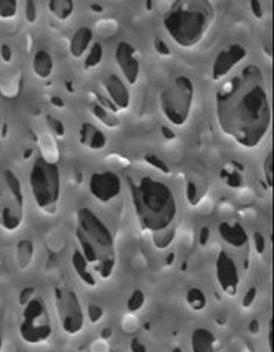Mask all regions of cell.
<instances>
[{"label": "cell", "mask_w": 274, "mask_h": 352, "mask_svg": "<svg viewBox=\"0 0 274 352\" xmlns=\"http://www.w3.org/2000/svg\"><path fill=\"white\" fill-rule=\"evenodd\" d=\"M115 62L120 67L123 77L129 85H136L140 78V60L136 56V51L129 42H120L115 48Z\"/></svg>", "instance_id": "4fadbf2b"}, {"label": "cell", "mask_w": 274, "mask_h": 352, "mask_svg": "<svg viewBox=\"0 0 274 352\" xmlns=\"http://www.w3.org/2000/svg\"><path fill=\"white\" fill-rule=\"evenodd\" d=\"M19 12L17 0H0V19L12 20L16 19Z\"/></svg>", "instance_id": "d4e9b609"}, {"label": "cell", "mask_w": 274, "mask_h": 352, "mask_svg": "<svg viewBox=\"0 0 274 352\" xmlns=\"http://www.w3.org/2000/svg\"><path fill=\"white\" fill-rule=\"evenodd\" d=\"M273 334H274L273 319H270V329H268V348H270V351H273Z\"/></svg>", "instance_id": "7bdbcfd3"}, {"label": "cell", "mask_w": 274, "mask_h": 352, "mask_svg": "<svg viewBox=\"0 0 274 352\" xmlns=\"http://www.w3.org/2000/svg\"><path fill=\"white\" fill-rule=\"evenodd\" d=\"M195 100V85L189 76H178L160 94V106L170 123L181 127L189 121Z\"/></svg>", "instance_id": "8992f818"}, {"label": "cell", "mask_w": 274, "mask_h": 352, "mask_svg": "<svg viewBox=\"0 0 274 352\" xmlns=\"http://www.w3.org/2000/svg\"><path fill=\"white\" fill-rule=\"evenodd\" d=\"M245 57H246L245 46L239 43L229 45L227 48L218 52L213 66H211V78L215 81L225 78Z\"/></svg>", "instance_id": "7c38bea8"}, {"label": "cell", "mask_w": 274, "mask_h": 352, "mask_svg": "<svg viewBox=\"0 0 274 352\" xmlns=\"http://www.w3.org/2000/svg\"><path fill=\"white\" fill-rule=\"evenodd\" d=\"M0 131H2V113H0Z\"/></svg>", "instance_id": "c3c4849f"}, {"label": "cell", "mask_w": 274, "mask_h": 352, "mask_svg": "<svg viewBox=\"0 0 274 352\" xmlns=\"http://www.w3.org/2000/svg\"><path fill=\"white\" fill-rule=\"evenodd\" d=\"M121 179L115 172H95L89 179V192L101 204H109L121 193Z\"/></svg>", "instance_id": "30bf717a"}, {"label": "cell", "mask_w": 274, "mask_h": 352, "mask_svg": "<svg viewBox=\"0 0 274 352\" xmlns=\"http://www.w3.org/2000/svg\"><path fill=\"white\" fill-rule=\"evenodd\" d=\"M218 338L207 328H196L190 336L191 352H216Z\"/></svg>", "instance_id": "2e32d148"}, {"label": "cell", "mask_w": 274, "mask_h": 352, "mask_svg": "<svg viewBox=\"0 0 274 352\" xmlns=\"http://www.w3.org/2000/svg\"><path fill=\"white\" fill-rule=\"evenodd\" d=\"M51 101H52V104H56L57 107H63L65 106V101L61 100V98H59V97H56V96L51 97Z\"/></svg>", "instance_id": "ee69618b"}, {"label": "cell", "mask_w": 274, "mask_h": 352, "mask_svg": "<svg viewBox=\"0 0 274 352\" xmlns=\"http://www.w3.org/2000/svg\"><path fill=\"white\" fill-rule=\"evenodd\" d=\"M219 234L224 242H227L233 248H242L249 243V234L239 222L224 221L219 224Z\"/></svg>", "instance_id": "9a60e30c"}, {"label": "cell", "mask_w": 274, "mask_h": 352, "mask_svg": "<svg viewBox=\"0 0 274 352\" xmlns=\"http://www.w3.org/2000/svg\"><path fill=\"white\" fill-rule=\"evenodd\" d=\"M25 16L30 23H36L39 17V10L36 2H26L25 3Z\"/></svg>", "instance_id": "1f68e13d"}, {"label": "cell", "mask_w": 274, "mask_h": 352, "mask_svg": "<svg viewBox=\"0 0 274 352\" xmlns=\"http://www.w3.org/2000/svg\"><path fill=\"white\" fill-rule=\"evenodd\" d=\"M154 50H155V52L158 54V56H161V57L172 56V51H170L169 45H167L166 42H164L162 38H160V37H155V38H154Z\"/></svg>", "instance_id": "4dcf8cb0"}, {"label": "cell", "mask_w": 274, "mask_h": 352, "mask_svg": "<svg viewBox=\"0 0 274 352\" xmlns=\"http://www.w3.org/2000/svg\"><path fill=\"white\" fill-rule=\"evenodd\" d=\"M257 297V288L256 287H251L249 291H246L244 299H242V307L244 308H250L253 303H255Z\"/></svg>", "instance_id": "e575fe53"}, {"label": "cell", "mask_w": 274, "mask_h": 352, "mask_svg": "<svg viewBox=\"0 0 274 352\" xmlns=\"http://www.w3.org/2000/svg\"><path fill=\"white\" fill-rule=\"evenodd\" d=\"M186 192H187V199H189L190 204H195L196 196H198V187H196V184H195L193 181L189 182Z\"/></svg>", "instance_id": "ab89813d"}, {"label": "cell", "mask_w": 274, "mask_h": 352, "mask_svg": "<svg viewBox=\"0 0 274 352\" xmlns=\"http://www.w3.org/2000/svg\"><path fill=\"white\" fill-rule=\"evenodd\" d=\"M97 100H98V104L101 106V107H105L106 111H109V112H112V113H116L118 112V109H116L115 107V104L112 103L111 100L109 98H106V97H103V96H100V94H97Z\"/></svg>", "instance_id": "8d00e7d4"}, {"label": "cell", "mask_w": 274, "mask_h": 352, "mask_svg": "<svg viewBox=\"0 0 274 352\" xmlns=\"http://www.w3.org/2000/svg\"><path fill=\"white\" fill-rule=\"evenodd\" d=\"M48 8H50L54 17L60 20V22H65V20H67L74 14L75 3L72 0H51V2L48 3Z\"/></svg>", "instance_id": "44dd1931"}, {"label": "cell", "mask_w": 274, "mask_h": 352, "mask_svg": "<svg viewBox=\"0 0 274 352\" xmlns=\"http://www.w3.org/2000/svg\"><path fill=\"white\" fill-rule=\"evenodd\" d=\"M0 57H2V60L5 63H10L12 60V50L10 45L3 43L2 46H0Z\"/></svg>", "instance_id": "60d3db41"}, {"label": "cell", "mask_w": 274, "mask_h": 352, "mask_svg": "<svg viewBox=\"0 0 274 352\" xmlns=\"http://www.w3.org/2000/svg\"><path fill=\"white\" fill-rule=\"evenodd\" d=\"M19 336L28 344H42L52 337V320L45 300L32 296L28 302L20 305Z\"/></svg>", "instance_id": "52a82bcc"}, {"label": "cell", "mask_w": 274, "mask_h": 352, "mask_svg": "<svg viewBox=\"0 0 274 352\" xmlns=\"http://www.w3.org/2000/svg\"><path fill=\"white\" fill-rule=\"evenodd\" d=\"M215 270L218 285L221 287L222 293L229 297H235L238 294L239 285H241V274H239L238 263L225 250L219 252Z\"/></svg>", "instance_id": "8fae6325"}, {"label": "cell", "mask_w": 274, "mask_h": 352, "mask_svg": "<svg viewBox=\"0 0 274 352\" xmlns=\"http://www.w3.org/2000/svg\"><path fill=\"white\" fill-rule=\"evenodd\" d=\"M253 241H255L256 252H257L259 254H262V253L265 252V248H266V242H265L264 234H262V233H259V232H256L255 234H253Z\"/></svg>", "instance_id": "d590c367"}, {"label": "cell", "mask_w": 274, "mask_h": 352, "mask_svg": "<svg viewBox=\"0 0 274 352\" xmlns=\"http://www.w3.org/2000/svg\"><path fill=\"white\" fill-rule=\"evenodd\" d=\"M213 10L209 2H175L162 17L164 30L181 48H193L209 31Z\"/></svg>", "instance_id": "277c9868"}, {"label": "cell", "mask_w": 274, "mask_h": 352, "mask_svg": "<svg viewBox=\"0 0 274 352\" xmlns=\"http://www.w3.org/2000/svg\"><path fill=\"white\" fill-rule=\"evenodd\" d=\"M80 143L89 148H92V151H103L107 144V138L100 129L89 123H85L81 124L80 129Z\"/></svg>", "instance_id": "ac0fdd59"}, {"label": "cell", "mask_w": 274, "mask_h": 352, "mask_svg": "<svg viewBox=\"0 0 274 352\" xmlns=\"http://www.w3.org/2000/svg\"><path fill=\"white\" fill-rule=\"evenodd\" d=\"M145 303H146L145 293H143L141 289H135L127 300L129 313H136V311H140L143 307H145Z\"/></svg>", "instance_id": "4316f807"}, {"label": "cell", "mask_w": 274, "mask_h": 352, "mask_svg": "<svg viewBox=\"0 0 274 352\" xmlns=\"http://www.w3.org/2000/svg\"><path fill=\"white\" fill-rule=\"evenodd\" d=\"M103 87L107 94V98L112 101L118 111H126L130 106V92L125 83L116 74H111L103 80Z\"/></svg>", "instance_id": "5bb4252c"}, {"label": "cell", "mask_w": 274, "mask_h": 352, "mask_svg": "<svg viewBox=\"0 0 274 352\" xmlns=\"http://www.w3.org/2000/svg\"><path fill=\"white\" fill-rule=\"evenodd\" d=\"M264 176H265V181L268 187L271 188L273 186V152L270 151L266 153L265 161H264Z\"/></svg>", "instance_id": "f1b7e54d"}, {"label": "cell", "mask_w": 274, "mask_h": 352, "mask_svg": "<svg viewBox=\"0 0 274 352\" xmlns=\"http://www.w3.org/2000/svg\"><path fill=\"white\" fill-rule=\"evenodd\" d=\"M172 352H182V349L181 348H175Z\"/></svg>", "instance_id": "681fc988"}, {"label": "cell", "mask_w": 274, "mask_h": 352, "mask_svg": "<svg viewBox=\"0 0 274 352\" xmlns=\"http://www.w3.org/2000/svg\"><path fill=\"white\" fill-rule=\"evenodd\" d=\"M216 117L222 132L239 146L256 147L265 138L271 106L257 66H246L218 91Z\"/></svg>", "instance_id": "6da1fadb"}, {"label": "cell", "mask_w": 274, "mask_h": 352, "mask_svg": "<svg viewBox=\"0 0 274 352\" xmlns=\"http://www.w3.org/2000/svg\"><path fill=\"white\" fill-rule=\"evenodd\" d=\"M103 56H105V51H103V45L101 43H94L91 48H89L86 58H85V67L87 71L95 69L98 67L103 62Z\"/></svg>", "instance_id": "cb8c5ba5"}, {"label": "cell", "mask_w": 274, "mask_h": 352, "mask_svg": "<svg viewBox=\"0 0 274 352\" xmlns=\"http://www.w3.org/2000/svg\"><path fill=\"white\" fill-rule=\"evenodd\" d=\"M60 327L67 336H78L85 328V309L78 294L72 289L57 288L54 293Z\"/></svg>", "instance_id": "9c48e42d"}, {"label": "cell", "mask_w": 274, "mask_h": 352, "mask_svg": "<svg viewBox=\"0 0 274 352\" xmlns=\"http://www.w3.org/2000/svg\"><path fill=\"white\" fill-rule=\"evenodd\" d=\"M75 236L78 250L100 279H109L115 268V242L111 230L91 208L81 207L77 213Z\"/></svg>", "instance_id": "3957f363"}, {"label": "cell", "mask_w": 274, "mask_h": 352, "mask_svg": "<svg viewBox=\"0 0 274 352\" xmlns=\"http://www.w3.org/2000/svg\"><path fill=\"white\" fill-rule=\"evenodd\" d=\"M130 192L141 228L154 236L167 233L178 214V202L172 188L166 182L143 176L136 182L130 181Z\"/></svg>", "instance_id": "7a4b0ae2"}, {"label": "cell", "mask_w": 274, "mask_h": 352, "mask_svg": "<svg viewBox=\"0 0 274 352\" xmlns=\"http://www.w3.org/2000/svg\"><path fill=\"white\" fill-rule=\"evenodd\" d=\"M71 262H72L74 272L77 273V276L80 277V280L83 282L85 285H87V287H97V283H98L97 276L94 274L91 265H89L87 261L83 257V254L80 253L78 248L74 250Z\"/></svg>", "instance_id": "d6986e66"}, {"label": "cell", "mask_w": 274, "mask_h": 352, "mask_svg": "<svg viewBox=\"0 0 274 352\" xmlns=\"http://www.w3.org/2000/svg\"><path fill=\"white\" fill-rule=\"evenodd\" d=\"M250 8H251V14L256 19H264V10H262V3L257 2V0H251L250 2Z\"/></svg>", "instance_id": "74e56055"}, {"label": "cell", "mask_w": 274, "mask_h": 352, "mask_svg": "<svg viewBox=\"0 0 274 352\" xmlns=\"http://www.w3.org/2000/svg\"><path fill=\"white\" fill-rule=\"evenodd\" d=\"M186 302L193 311H202L207 307V296H205L204 291L200 288H190L187 291Z\"/></svg>", "instance_id": "603a6c76"}, {"label": "cell", "mask_w": 274, "mask_h": 352, "mask_svg": "<svg viewBox=\"0 0 274 352\" xmlns=\"http://www.w3.org/2000/svg\"><path fill=\"white\" fill-rule=\"evenodd\" d=\"M32 243L30 241H22L19 243V248H17V257H19V262L22 268L28 267V263L32 259Z\"/></svg>", "instance_id": "484cf974"}, {"label": "cell", "mask_w": 274, "mask_h": 352, "mask_svg": "<svg viewBox=\"0 0 274 352\" xmlns=\"http://www.w3.org/2000/svg\"><path fill=\"white\" fill-rule=\"evenodd\" d=\"M0 352H3V336H2V329H0Z\"/></svg>", "instance_id": "bcb514c9"}, {"label": "cell", "mask_w": 274, "mask_h": 352, "mask_svg": "<svg viewBox=\"0 0 274 352\" xmlns=\"http://www.w3.org/2000/svg\"><path fill=\"white\" fill-rule=\"evenodd\" d=\"M91 112H92L94 117L100 121V123L107 126L109 129H115V127L120 126V120L115 117V113L106 111L105 107H101L98 103L92 104Z\"/></svg>", "instance_id": "7402d4cb"}, {"label": "cell", "mask_w": 274, "mask_h": 352, "mask_svg": "<svg viewBox=\"0 0 274 352\" xmlns=\"http://www.w3.org/2000/svg\"><path fill=\"white\" fill-rule=\"evenodd\" d=\"M145 161L146 162H149L150 166L152 167H155V168H158V170H161L162 173H169L170 170H169V167H167V164L166 162H164L160 157H156V155H152V153H147L146 157H145Z\"/></svg>", "instance_id": "f546056e"}, {"label": "cell", "mask_w": 274, "mask_h": 352, "mask_svg": "<svg viewBox=\"0 0 274 352\" xmlns=\"http://www.w3.org/2000/svg\"><path fill=\"white\" fill-rule=\"evenodd\" d=\"M86 314L89 317V320H91V323H98L103 319V316H105V311H103L100 305L89 303Z\"/></svg>", "instance_id": "83f0119b"}, {"label": "cell", "mask_w": 274, "mask_h": 352, "mask_svg": "<svg viewBox=\"0 0 274 352\" xmlns=\"http://www.w3.org/2000/svg\"><path fill=\"white\" fill-rule=\"evenodd\" d=\"M28 182L36 206L48 214L56 212L61 195V175L56 162L37 157L31 166Z\"/></svg>", "instance_id": "5b68a950"}, {"label": "cell", "mask_w": 274, "mask_h": 352, "mask_svg": "<svg viewBox=\"0 0 274 352\" xmlns=\"http://www.w3.org/2000/svg\"><path fill=\"white\" fill-rule=\"evenodd\" d=\"M94 32L89 26H81L74 32L70 42V52L74 58H81L92 46Z\"/></svg>", "instance_id": "e0dca14e"}, {"label": "cell", "mask_w": 274, "mask_h": 352, "mask_svg": "<svg viewBox=\"0 0 274 352\" xmlns=\"http://www.w3.org/2000/svg\"><path fill=\"white\" fill-rule=\"evenodd\" d=\"M129 348H130V352H147V346L140 340V338H132Z\"/></svg>", "instance_id": "f35d334b"}, {"label": "cell", "mask_w": 274, "mask_h": 352, "mask_svg": "<svg viewBox=\"0 0 274 352\" xmlns=\"http://www.w3.org/2000/svg\"><path fill=\"white\" fill-rule=\"evenodd\" d=\"M32 72L40 80H48L54 72V58L50 51L39 50L32 57Z\"/></svg>", "instance_id": "ffe728a7"}, {"label": "cell", "mask_w": 274, "mask_h": 352, "mask_svg": "<svg viewBox=\"0 0 274 352\" xmlns=\"http://www.w3.org/2000/svg\"><path fill=\"white\" fill-rule=\"evenodd\" d=\"M48 124H50L51 131L56 133L57 137H65V126H63V123H61L60 120L50 117V118H48Z\"/></svg>", "instance_id": "836d02e7"}, {"label": "cell", "mask_w": 274, "mask_h": 352, "mask_svg": "<svg viewBox=\"0 0 274 352\" xmlns=\"http://www.w3.org/2000/svg\"><path fill=\"white\" fill-rule=\"evenodd\" d=\"M161 132H162L164 137H166V138H170V140H173V138L176 137V135L173 133V131H170V129H169V127H166V126H162V127H161Z\"/></svg>", "instance_id": "b9f144b4"}, {"label": "cell", "mask_w": 274, "mask_h": 352, "mask_svg": "<svg viewBox=\"0 0 274 352\" xmlns=\"http://www.w3.org/2000/svg\"><path fill=\"white\" fill-rule=\"evenodd\" d=\"M209 239V228H202L201 233V243H205V241Z\"/></svg>", "instance_id": "f6af8a7d"}, {"label": "cell", "mask_w": 274, "mask_h": 352, "mask_svg": "<svg viewBox=\"0 0 274 352\" xmlns=\"http://www.w3.org/2000/svg\"><path fill=\"white\" fill-rule=\"evenodd\" d=\"M23 222V190L19 176L6 168L0 181V227L17 232Z\"/></svg>", "instance_id": "ba28073f"}, {"label": "cell", "mask_w": 274, "mask_h": 352, "mask_svg": "<svg viewBox=\"0 0 274 352\" xmlns=\"http://www.w3.org/2000/svg\"><path fill=\"white\" fill-rule=\"evenodd\" d=\"M222 176L225 178V181H227V184L231 186V187H241L242 184V176L239 172H222Z\"/></svg>", "instance_id": "d6a6232c"}, {"label": "cell", "mask_w": 274, "mask_h": 352, "mask_svg": "<svg viewBox=\"0 0 274 352\" xmlns=\"http://www.w3.org/2000/svg\"><path fill=\"white\" fill-rule=\"evenodd\" d=\"M257 327H259V323L257 322H253L251 323V331H257Z\"/></svg>", "instance_id": "7dc6e473"}]
</instances>
